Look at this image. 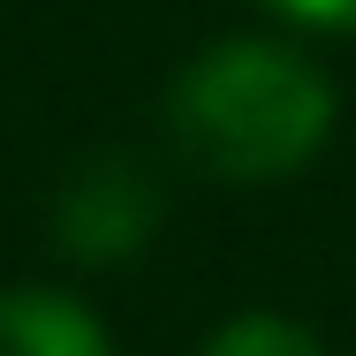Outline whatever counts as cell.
<instances>
[{"mask_svg":"<svg viewBox=\"0 0 356 356\" xmlns=\"http://www.w3.org/2000/svg\"><path fill=\"white\" fill-rule=\"evenodd\" d=\"M152 227H159V182L144 167H129V159L83 167L69 190H61V205H54V235L69 243L83 266L137 258L144 243H152Z\"/></svg>","mask_w":356,"mask_h":356,"instance_id":"2","label":"cell"},{"mask_svg":"<svg viewBox=\"0 0 356 356\" xmlns=\"http://www.w3.org/2000/svg\"><path fill=\"white\" fill-rule=\"evenodd\" d=\"M0 356H114L91 303L61 288H8L0 296Z\"/></svg>","mask_w":356,"mask_h":356,"instance_id":"3","label":"cell"},{"mask_svg":"<svg viewBox=\"0 0 356 356\" xmlns=\"http://www.w3.org/2000/svg\"><path fill=\"white\" fill-rule=\"evenodd\" d=\"M167 129L220 182H281L334 137V83L273 38H220L175 76Z\"/></svg>","mask_w":356,"mask_h":356,"instance_id":"1","label":"cell"},{"mask_svg":"<svg viewBox=\"0 0 356 356\" xmlns=\"http://www.w3.org/2000/svg\"><path fill=\"white\" fill-rule=\"evenodd\" d=\"M266 8L303 31H356V0H266Z\"/></svg>","mask_w":356,"mask_h":356,"instance_id":"5","label":"cell"},{"mask_svg":"<svg viewBox=\"0 0 356 356\" xmlns=\"http://www.w3.org/2000/svg\"><path fill=\"white\" fill-rule=\"evenodd\" d=\"M205 356H326V349H318V334H303L281 311H243L205 341Z\"/></svg>","mask_w":356,"mask_h":356,"instance_id":"4","label":"cell"}]
</instances>
